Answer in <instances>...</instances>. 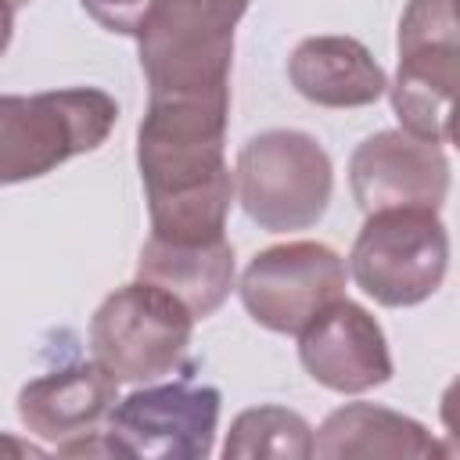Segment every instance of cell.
Wrapping results in <instances>:
<instances>
[{"label": "cell", "mask_w": 460, "mask_h": 460, "mask_svg": "<svg viewBox=\"0 0 460 460\" xmlns=\"http://www.w3.org/2000/svg\"><path fill=\"white\" fill-rule=\"evenodd\" d=\"M0 449H7V453H29V456H43V449L40 446H32V442H18V438H4L0 435Z\"/></svg>", "instance_id": "obj_19"}, {"label": "cell", "mask_w": 460, "mask_h": 460, "mask_svg": "<svg viewBox=\"0 0 460 460\" xmlns=\"http://www.w3.org/2000/svg\"><path fill=\"white\" fill-rule=\"evenodd\" d=\"M11 32H14V7L7 0H0V54L11 43Z\"/></svg>", "instance_id": "obj_18"}, {"label": "cell", "mask_w": 460, "mask_h": 460, "mask_svg": "<svg viewBox=\"0 0 460 460\" xmlns=\"http://www.w3.org/2000/svg\"><path fill=\"white\" fill-rule=\"evenodd\" d=\"M349 187L363 212H381V208L438 212L449 194V158L435 140H420L406 129H381L352 151Z\"/></svg>", "instance_id": "obj_10"}, {"label": "cell", "mask_w": 460, "mask_h": 460, "mask_svg": "<svg viewBox=\"0 0 460 460\" xmlns=\"http://www.w3.org/2000/svg\"><path fill=\"white\" fill-rule=\"evenodd\" d=\"M298 359L316 385L338 395H359L392 381V352L381 323L345 295L298 331Z\"/></svg>", "instance_id": "obj_11"}, {"label": "cell", "mask_w": 460, "mask_h": 460, "mask_svg": "<svg viewBox=\"0 0 460 460\" xmlns=\"http://www.w3.org/2000/svg\"><path fill=\"white\" fill-rule=\"evenodd\" d=\"M345 259L320 241L262 248L241 273L248 316L273 334H298L316 313L345 295Z\"/></svg>", "instance_id": "obj_9"}, {"label": "cell", "mask_w": 460, "mask_h": 460, "mask_svg": "<svg viewBox=\"0 0 460 460\" xmlns=\"http://www.w3.org/2000/svg\"><path fill=\"white\" fill-rule=\"evenodd\" d=\"M190 309L147 280L115 288L90 320L93 359L119 385H147L172 374L190 349Z\"/></svg>", "instance_id": "obj_6"}, {"label": "cell", "mask_w": 460, "mask_h": 460, "mask_svg": "<svg viewBox=\"0 0 460 460\" xmlns=\"http://www.w3.org/2000/svg\"><path fill=\"white\" fill-rule=\"evenodd\" d=\"M331 155L302 129L255 133L234 165V194L244 216L270 234L316 226L331 205Z\"/></svg>", "instance_id": "obj_4"}, {"label": "cell", "mask_w": 460, "mask_h": 460, "mask_svg": "<svg viewBox=\"0 0 460 460\" xmlns=\"http://www.w3.org/2000/svg\"><path fill=\"white\" fill-rule=\"evenodd\" d=\"M7 4H11V7H14V11H18V7H25V4H29V0H7Z\"/></svg>", "instance_id": "obj_20"}, {"label": "cell", "mask_w": 460, "mask_h": 460, "mask_svg": "<svg viewBox=\"0 0 460 460\" xmlns=\"http://www.w3.org/2000/svg\"><path fill=\"white\" fill-rule=\"evenodd\" d=\"M219 388L212 385H147L115 402L104 424L111 456L205 460L219 428Z\"/></svg>", "instance_id": "obj_8"}, {"label": "cell", "mask_w": 460, "mask_h": 460, "mask_svg": "<svg viewBox=\"0 0 460 460\" xmlns=\"http://www.w3.org/2000/svg\"><path fill=\"white\" fill-rule=\"evenodd\" d=\"M244 11L248 0H151L133 32L147 97L230 90L234 29Z\"/></svg>", "instance_id": "obj_2"}, {"label": "cell", "mask_w": 460, "mask_h": 460, "mask_svg": "<svg viewBox=\"0 0 460 460\" xmlns=\"http://www.w3.org/2000/svg\"><path fill=\"white\" fill-rule=\"evenodd\" d=\"M119 402V381L97 363H68L40 374L18 392V417L29 435L50 442L58 453L101 435Z\"/></svg>", "instance_id": "obj_12"}, {"label": "cell", "mask_w": 460, "mask_h": 460, "mask_svg": "<svg viewBox=\"0 0 460 460\" xmlns=\"http://www.w3.org/2000/svg\"><path fill=\"white\" fill-rule=\"evenodd\" d=\"M237 277L234 244L223 237L198 241V244H176L162 237H147L137 259V280H147L172 298H180L194 320L212 316Z\"/></svg>", "instance_id": "obj_14"}, {"label": "cell", "mask_w": 460, "mask_h": 460, "mask_svg": "<svg viewBox=\"0 0 460 460\" xmlns=\"http://www.w3.org/2000/svg\"><path fill=\"white\" fill-rule=\"evenodd\" d=\"M226 460H305L313 456V428L302 413L288 406H252L241 410L223 442Z\"/></svg>", "instance_id": "obj_16"}, {"label": "cell", "mask_w": 460, "mask_h": 460, "mask_svg": "<svg viewBox=\"0 0 460 460\" xmlns=\"http://www.w3.org/2000/svg\"><path fill=\"white\" fill-rule=\"evenodd\" d=\"M446 449L435 442V435L388 406L377 402H349L323 417V424L313 431V456L320 460H352V456H406V460H428L442 456Z\"/></svg>", "instance_id": "obj_15"}, {"label": "cell", "mask_w": 460, "mask_h": 460, "mask_svg": "<svg viewBox=\"0 0 460 460\" xmlns=\"http://www.w3.org/2000/svg\"><path fill=\"white\" fill-rule=\"evenodd\" d=\"M291 86L320 108H367L388 90L385 68L352 36H309L288 58Z\"/></svg>", "instance_id": "obj_13"}, {"label": "cell", "mask_w": 460, "mask_h": 460, "mask_svg": "<svg viewBox=\"0 0 460 460\" xmlns=\"http://www.w3.org/2000/svg\"><path fill=\"white\" fill-rule=\"evenodd\" d=\"M86 7V14L104 25L108 32H119V36H133L144 11L151 7V0H79Z\"/></svg>", "instance_id": "obj_17"}, {"label": "cell", "mask_w": 460, "mask_h": 460, "mask_svg": "<svg viewBox=\"0 0 460 460\" xmlns=\"http://www.w3.org/2000/svg\"><path fill=\"white\" fill-rule=\"evenodd\" d=\"M230 90L151 93L137 129L151 237L198 244L226 230L234 172L226 165Z\"/></svg>", "instance_id": "obj_1"}, {"label": "cell", "mask_w": 460, "mask_h": 460, "mask_svg": "<svg viewBox=\"0 0 460 460\" xmlns=\"http://www.w3.org/2000/svg\"><path fill=\"white\" fill-rule=\"evenodd\" d=\"M119 104L97 86L0 93V187L40 180L75 155L97 151L115 129Z\"/></svg>", "instance_id": "obj_3"}, {"label": "cell", "mask_w": 460, "mask_h": 460, "mask_svg": "<svg viewBox=\"0 0 460 460\" xmlns=\"http://www.w3.org/2000/svg\"><path fill=\"white\" fill-rule=\"evenodd\" d=\"M460 83V25L456 0H410L399 18V68L392 108L399 129L453 144V101Z\"/></svg>", "instance_id": "obj_7"}, {"label": "cell", "mask_w": 460, "mask_h": 460, "mask_svg": "<svg viewBox=\"0 0 460 460\" xmlns=\"http://www.w3.org/2000/svg\"><path fill=\"white\" fill-rule=\"evenodd\" d=\"M356 288L388 309L428 302L449 270V234L431 208H381L367 212L349 262Z\"/></svg>", "instance_id": "obj_5"}]
</instances>
